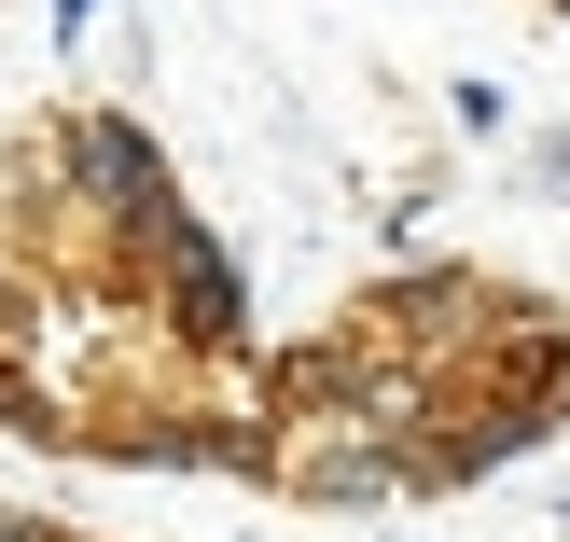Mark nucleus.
<instances>
[{
  "label": "nucleus",
  "instance_id": "nucleus-4",
  "mask_svg": "<svg viewBox=\"0 0 570 542\" xmlns=\"http://www.w3.org/2000/svg\"><path fill=\"white\" fill-rule=\"evenodd\" d=\"M83 28H98V0H56V42H83Z\"/></svg>",
  "mask_w": 570,
  "mask_h": 542
},
{
  "label": "nucleus",
  "instance_id": "nucleus-2",
  "mask_svg": "<svg viewBox=\"0 0 570 542\" xmlns=\"http://www.w3.org/2000/svg\"><path fill=\"white\" fill-rule=\"evenodd\" d=\"M139 293H154V321L181 334L195 362H250V278H237V250L195 209H167L154 237H139Z\"/></svg>",
  "mask_w": 570,
  "mask_h": 542
},
{
  "label": "nucleus",
  "instance_id": "nucleus-5",
  "mask_svg": "<svg viewBox=\"0 0 570 542\" xmlns=\"http://www.w3.org/2000/svg\"><path fill=\"white\" fill-rule=\"evenodd\" d=\"M28 542H98V529H56V515H42V529H28Z\"/></svg>",
  "mask_w": 570,
  "mask_h": 542
},
{
  "label": "nucleus",
  "instance_id": "nucleus-3",
  "mask_svg": "<svg viewBox=\"0 0 570 542\" xmlns=\"http://www.w3.org/2000/svg\"><path fill=\"white\" fill-rule=\"evenodd\" d=\"M529 306H543V293H501V278H473V265H417V278H376V293H362V321H376L404 362L460 376V362L488 348L501 321H529Z\"/></svg>",
  "mask_w": 570,
  "mask_h": 542
},
{
  "label": "nucleus",
  "instance_id": "nucleus-6",
  "mask_svg": "<svg viewBox=\"0 0 570 542\" xmlns=\"http://www.w3.org/2000/svg\"><path fill=\"white\" fill-rule=\"evenodd\" d=\"M557 14H570V0H557Z\"/></svg>",
  "mask_w": 570,
  "mask_h": 542
},
{
  "label": "nucleus",
  "instance_id": "nucleus-1",
  "mask_svg": "<svg viewBox=\"0 0 570 542\" xmlns=\"http://www.w3.org/2000/svg\"><path fill=\"white\" fill-rule=\"evenodd\" d=\"M42 154H56V195H70L98 237H126V250L181 209V195H167V154H154V126H139V111H56Z\"/></svg>",
  "mask_w": 570,
  "mask_h": 542
}]
</instances>
